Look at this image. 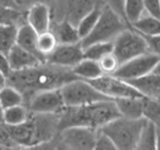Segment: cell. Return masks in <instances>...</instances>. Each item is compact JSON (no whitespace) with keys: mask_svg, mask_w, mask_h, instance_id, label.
<instances>
[{"mask_svg":"<svg viewBox=\"0 0 160 150\" xmlns=\"http://www.w3.org/2000/svg\"><path fill=\"white\" fill-rule=\"evenodd\" d=\"M78 79L72 69L44 62L24 70H12L7 76V84L22 92L25 105L36 93L46 90L61 88L62 86Z\"/></svg>","mask_w":160,"mask_h":150,"instance_id":"6da1fadb","label":"cell"},{"mask_svg":"<svg viewBox=\"0 0 160 150\" xmlns=\"http://www.w3.org/2000/svg\"><path fill=\"white\" fill-rule=\"evenodd\" d=\"M60 130L68 126H90L99 130L102 126L120 117V111L115 100H99L81 106H67L59 113Z\"/></svg>","mask_w":160,"mask_h":150,"instance_id":"7a4b0ae2","label":"cell"},{"mask_svg":"<svg viewBox=\"0 0 160 150\" xmlns=\"http://www.w3.org/2000/svg\"><path fill=\"white\" fill-rule=\"evenodd\" d=\"M145 122L146 118L132 119L120 116L102 126L99 130L112 139L117 150H134L136 149V144Z\"/></svg>","mask_w":160,"mask_h":150,"instance_id":"3957f363","label":"cell"},{"mask_svg":"<svg viewBox=\"0 0 160 150\" xmlns=\"http://www.w3.org/2000/svg\"><path fill=\"white\" fill-rule=\"evenodd\" d=\"M127 27H130L127 22L111 7L104 4L97 24L85 38L81 39V46L85 48L98 42H112Z\"/></svg>","mask_w":160,"mask_h":150,"instance_id":"277c9868","label":"cell"},{"mask_svg":"<svg viewBox=\"0 0 160 150\" xmlns=\"http://www.w3.org/2000/svg\"><path fill=\"white\" fill-rule=\"evenodd\" d=\"M112 43V52L120 61V65L142 54L149 52V48L145 37L133 27H127L126 30H123L113 39Z\"/></svg>","mask_w":160,"mask_h":150,"instance_id":"5b68a950","label":"cell"},{"mask_svg":"<svg viewBox=\"0 0 160 150\" xmlns=\"http://www.w3.org/2000/svg\"><path fill=\"white\" fill-rule=\"evenodd\" d=\"M60 91L66 106H81L109 99L99 91H97L90 81L82 79H74L67 82L61 87Z\"/></svg>","mask_w":160,"mask_h":150,"instance_id":"8992f818","label":"cell"},{"mask_svg":"<svg viewBox=\"0 0 160 150\" xmlns=\"http://www.w3.org/2000/svg\"><path fill=\"white\" fill-rule=\"evenodd\" d=\"M90 82L97 91L111 100L128 97H145L129 81L117 78L113 74H103L99 78L91 80Z\"/></svg>","mask_w":160,"mask_h":150,"instance_id":"52a82bcc","label":"cell"},{"mask_svg":"<svg viewBox=\"0 0 160 150\" xmlns=\"http://www.w3.org/2000/svg\"><path fill=\"white\" fill-rule=\"evenodd\" d=\"M98 129L90 126H68L60 130L59 135L66 149L72 150H94Z\"/></svg>","mask_w":160,"mask_h":150,"instance_id":"ba28073f","label":"cell"},{"mask_svg":"<svg viewBox=\"0 0 160 150\" xmlns=\"http://www.w3.org/2000/svg\"><path fill=\"white\" fill-rule=\"evenodd\" d=\"M159 59L160 57L158 55L151 51L142 54L140 56H136L122 63L113 75L126 81H133L136 79L143 78L153 72L154 67Z\"/></svg>","mask_w":160,"mask_h":150,"instance_id":"9c48e42d","label":"cell"},{"mask_svg":"<svg viewBox=\"0 0 160 150\" xmlns=\"http://www.w3.org/2000/svg\"><path fill=\"white\" fill-rule=\"evenodd\" d=\"M27 106L31 113H61L67 107L60 88L36 93Z\"/></svg>","mask_w":160,"mask_h":150,"instance_id":"30bf717a","label":"cell"},{"mask_svg":"<svg viewBox=\"0 0 160 150\" xmlns=\"http://www.w3.org/2000/svg\"><path fill=\"white\" fill-rule=\"evenodd\" d=\"M84 59H85L84 48L80 42L73 44H59L47 57V62L59 67L72 69Z\"/></svg>","mask_w":160,"mask_h":150,"instance_id":"8fae6325","label":"cell"},{"mask_svg":"<svg viewBox=\"0 0 160 150\" xmlns=\"http://www.w3.org/2000/svg\"><path fill=\"white\" fill-rule=\"evenodd\" d=\"M52 7L48 4H35L27 10V23L38 33L49 31L52 27Z\"/></svg>","mask_w":160,"mask_h":150,"instance_id":"7c38bea8","label":"cell"},{"mask_svg":"<svg viewBox=\"0 0 160 150\" xmlns=\"http://www.w3.org/2000/svg\"><path fill=\"white\" fill-rule=\"evenodd\" d=\"M11 137L13 139L18 148H31L36 145L35 138V128L31 118L29 117L27 122L18 125H6Z\"/></svg>","mask_w":160,"mask_h":150,"instance_id":"4fadbf2b","label":"cell"},{"mask_svg":"<svg viewBox=\"0 0 160 150\" xmlns=\"http://www.w3.org/2000/svg\"><path fill=\"white\" fill-rule=\"evenodd\" d=\"M7 56L10 60V65H11L12 70H24V69L32 68V67L38 65L41 63H44L37 56H35L33 54L20 48L17 44L10 50Z\"/></svg>","mask_w":160,"mask_h":150,"instance_id":"5bb4252c","label":"cell"},{"mask_svg":"<svg viewBox=\"0 0 160 150\" xmlns=\"http://www.w3.org/2000/svg\"><path fill=\"white\" fill-rule=\"evenodd\" d=\"M50 30L56 36L59 44H73V43L81 42V37H80L77 25H74L72 22H69L66 18L55 22L54 24L52 23Z\"/></svg>","mask_w":160,"mask_h":150,"instance_id":"9a60e30c","label":"cell"},{"mask_svg":"<svg viewBox=\"0 0 160 150\" xmlns=\"http://www.w3.org/2000/svg\"><path fill=\"white\" fill-rule=\"evenodd\" d=\"M37 38H38V32L28 23H24V24L18 26L16 44L33 54L35 56H37L40 60H42L43 62H46V60L42 57V55L37 49Z\"/></svg>","mask_w":160,"mask_h":150,"instance_id":"2e32d148","label":"cell"},{"mask_svg":"<svg viewBox=\"0 0 160 150\" xmlns=\"http://www.w3.org/2000/svg\"><path fill=\"white\" fill-rule=\"evenodd\" d=\"M96 0H65V17L74 25H78L80 19L97 6Z\"/></svg>","mask_w":160,"mask_h":150,"instance_id":"e0dca14e","label":"cell"},{"mask_svg":"<svg viewBox=\"0 0 160 150\" xmlns=\"http://www.w3.org/2000/svg\"><path fill=\"white\" fill-rule=\"evenodd\" d=\"M143 98L145 97H128L115 99L120 114L126 118L140 119L143 118Z\"/></svg>","mask_w":160,"mask_h":150,"instance_id":"ac0fdd59","label":"cell"},{"mask_svg":"<svg viewBox=\"0 0 160 150\" xmlns=\"http://www.w3.org/2000/svg\"><path fill=\"white\" fill-rule=\"evenodd\" d=\"M134 85L145 97L160 99V74L151 73L146 76L129 81Z\"/></svg>","mask_w":160,"mask_h":150,"instance_id":"d6986e66","label":"cell"},{"mask_svg":"<svg viewBox=\"0 0 160 150\" xmlns=\"http://www.w3.org/2000/svg\"><path fill=\"white\" fill-rule=\"evenodd\" d=\"M159 133V128L153 122L147 120L142 126V130L139 136L136 144L138 150H157V138Z\"/></svg>","mask_w":160,"mask_h":150,"instance_id":"ffe728a7","label":"cell"},{"mask_svg":"<svg viewBox=\"0 0 160 150\" xmlns=\"http://www.w3.org/2000/svg\"><path fill=\"white\" fill-rule=\"evenodd\" d=\"M72 72L78 79H82V80H87V81L99 78L100 75L104 74L100 68L99 62L90 59L81 60L78 65L72 68Z\"/></svg>","mask_w":160,"mask_h":150,"instance_id":"44dd1931","label":"cell"},{"mask_svg":"<svg viewBox=\"0 0 160 150\" xmlns=\"http://www.w3.org/2000/svg\"><path fill=\"white\" fill-rule=\"evenodd\" d=\"M132 27L143 36L160 35V18L145 13L140 19L134 23Z\"/></svg>","mask_w":160,"mask_h":150,"instance_id":"7402d4cb","label":"cell"},{"mask_svg":"<svg viewBox=\"0 0 160 150\" xmlns=\"http://www.w3.org/2000/svg\"><path fill=\"white\" fill-rule=\"evenodd\" d=\"M18 25L0 24V52L8 55L10 50L16 46Z\"/></svg>","mask_w":160,"mask_h":150,"instance_id":"603a6c76","label":"cell"},{"mask_svg":"<svg viewBox=\"0 0 160 150\" xmlns=\"http://www.w3.org/2000/svg\"><path fill=\"white\" fill-rule=\"evenodd\" d=\"M31 112L25 104L12 106L4 110V123L6 125H18L27 122Z\"/></svg>","mask_w":160,"mask_h":150,"instance_id":"cb8c5ba5","label":"cell"},{"mask_svg":"<svg viewBox=\"0 0 160 150\" xmlns=\"http://www.w3.org/2000/svg\"><path fill=\"white\" fill-rule=\"evenodd\" d=\"M22 104H25L24 97L22 92L18 91L16 87L7 84L5 87L0 90V105L4 110Z\"/></svg>","mask_w":160,"mask_h":150,"instance_id":"d4e9b609","label":"cell"},{"mask_svg":"<svg viewBox=\"0 0 160 150\" xmlns=\"http://www.w3.org/2000/svg\"><path fill=\"white\" fill-rule=\"evenodd\" d=\"M102 8H103V5H97V6L92 8L90 12L85 14L80 22L78 23V31H79V35L81 39L85 38L88 33L93 30V27L96 26L97 22L99 19V16L102 13Z\"/></svg>","mask_w":160,"mask_h":150,"instance_id":"484cf974","label":"cell"},{"mask_svg":"<svg viewBox=\"0 0 160 150\" xmlns=\"http://www.w3.org/2000/svg\"><path fill=\"white\" fill-rule=\"evenodd\" d=\"M59 46V41L56 38V36L54 35L52 30L46 31V32L38 33V38H37V49L42 57L46 60L47 57L55 50V48Z\"/></svg>","mask_w":160,"mask_h":150,"instance_id":"4316f807","label":"cell"},{"mask_svg":"<svg viewBox=\"0 0 160 150\" xmlns=\"http://www.w3.org/2000/svg\"><path fill=\"white\" fill-rule=\"evenodd\" d=\"M27 23V11L17 8H10L0 5V24H14L22 25Z\"/></svg>","mask_w":160,"mask_h":150,"instance_id":"83f0119b","label":"cell"},{"mask_svg":"<svg viewBox=\"0 0 160 150\" xmlns=\"http://www.w3.org/2000/svg\"><path fill=\"white\" fill-rule=\"evenodd\" d=\"M146 13L143 0H124V14L128 25L132 27L136 20H139Z\"/></svg>","mask_w":160,"mask_h":150,"instance_id":"f1b7e54d","label":"cell"},{"mask_svg":"<svg viewBox=\"0 0 160 150\" xmlns=\"http://www.w3.org/2000/svg\"><path fill=\"white\" fill-rule=\"evenodd\" d=\"M113 43L112 42H98L93 43L84 48L85 59L99 61L103 56H105L109 52H112Z\"/></svg>","mask_w":160,"mask_h":150,"instance_id":"f546056e","label":"cell"},{"mask_svg":"<svg viewBox=\"0 0 160 150\" xmlns=\"http://www.w3.org/2000/svg\"><path fill=\"white\" fill-rule=\"evenodd\" d=\"M143 118L153 122L160 128V99L145 97L143 98Z\"/></svg>","mask_w":160,"mask_h":150,"instance_id":"4dcf8cb0","label":"cell"},{"mask_svg":"<svg viewBox=\"0 0 160 150\" xmlns=\"http://www.w3.org/2000/svg\"><path fill=\"white\" fill-rule=\"evenodd\" d=\"M102 70L104 74H115V72L120 67V61L115 56L113 52H109L105 56H103L102 59L98 61Z\"/></svg>","mask_w":160,"mask_h":150,"instance_id":"1f68e13d","label":"cell"},{"mask_svg":"<svg viewBox=\"0 0 160 150\" xmlns=\"http://www.w3.org/2000/svg\"><path fill=\"white\" fill-rule=\"evenodd\" d=\"M94 150H117V147L107 133L99 130L94 144Z\"/></svg>","mask_w":160,"mask_h":150,"instance_id":"d6a6232c","label":"cell"},{"mask_svg":"<svg viewBox=\"0 0 160 150\" xmlns=\"http://www.w3.org/2000/svg\"><path fill=\"white\" fill-rule=\"evenodd\" d=\"M13 148H18V145L16 144L11 133L7 129L5 123L0 124V149H13Z\"/></svg>","mask_w":160,"mask_h":150,"instance_id":"836d02e7","label":"cell"},{"mask_svg":"<svg viewBox=\"0 0 160 150\" xmlns=\"http://www.w3.org/2000/svg\"><path fill=\"white\" fill-rule=\"evenodd\" d=\"M147 14L160 18V0H143Z\"/></svg>","mask_w":160,"mask_h":150,"instance_id":"e575fe53","label":"cell"},{"mask_svg":"<svg viewBox=\"0 0 160 150\" xmlns=\"http://www.w3.org/2000/svg\"><path fill=\"white\" fill-rule=\"evenodd\" d=\"M143 36V35H142ZM147 41V44L149 48V51L158 55L160 57V35H154V36H143Z\"/></svg>","mask_w":160,"mask_h":150,"instance_id":"d590c367","label":"cell"},{"mask_svg":"<svg viewBox=\"0 0 160 150\" xmlns=\"http://www.w3.org/2000/svg\"><path fill=\"white\" fill-rule=\"evenodd\" d=\"M105 5L111 7L116 13H118L123 19L126 20V14H124V0H104ZM127 22V20H126ZM128 24V23H127Z\"/></svg>","mask_w":160,"mask_h":150,"instance_id":"8d00e7d4","label":"cell"},{"mask_svg":"<svg viewBox=\"0 0 160 150\" xmlns=\"http://www.w3.org/2000/svg\"><path fill=\"white\" fill-rule=\"evenodd\" d=\"M0 70L4 73L6 76H8L12 73V68H11V65H10L8 56L2 54V52H0Z\"/></svg>","mask_w":160,"mask_h":150,"instance_id":"74e56055","label":"cell"},{"mask_svg":"<svg viewBox=\"0 0 160 150\" xmlns=\"http://www.w3.org/2000/svg\"><path fill=\"white\" fill-rule=\"evenodd\" d=\"M17 1V5L19 7L20 10H23V7H29L35 5V4H40V2H43V4H50L55 0H16Z\"/></svg>","mask_w":160,"mask_h":150,"instance_id":"f35d334b","label":"cell"},{"mask_svg":"<svg viewBox=\"0 0 160 150\" xmlns=\"http://www.w3.org/2000/svg\"><path fill=\"white\" fill-rule=\"evenodd\" d=\"M0 5L5 7H10V8H17L20 10L18 5H17V1L16 0H0Z\"/></svg>","mask_w":160,"mask_h":150,"instance_id":"ab89813d","label":"cell"},{"mask_svg":"<svg viewBox=\"0 0 160 150\" xmlns=\"http://www.w3.org/2000/svg\"><path fill=\"white\" fill-rule=\"evenodd\" d=\"M7 85V76L0 70V90Z\"/></svg>","mask_w":160,"mask_h":150,"instance_id":"60d3db41","label":"cell"},{"mask_svg":"<svg viewBox=\"0 0 160 150\" xmlns=\"http://www.w3.org/2000/svg\"><path fill=\"white\" fill-rule=\"evenodd\" d=\"M152 73H154V74H160V59H159V61L157 62V65H155Z\"/></svg>","mask_w":160,"mask_h":150,"instance_id":"b9f144b4","label":"cell"},{"mask_svg":"<svg viewBox=\"0 0 160 150\" xmlns=\"http://www.w3.org/2000/svg\"><path fill=\"white\" fill-rule=\"evenodd\" d=\"M2 123H4V109L0 105V124H2Z\"/></svg>","mask_w":160,"mask_h":150,"instance_id":"7bdbcfd3","label":"cell"},{"mask_svg":"<svg viewBox=\"0 0 160 150\" xmlns=\"http://www.w3.org/2000/svg\"><path fill=\"white\" fill-rule=\"evenodd\" d=\"M157 150H160V131L158 133V138H157Z\"/></svg>","mask_w":160,"mask_h":150,"instance_id":"ee69618b","label":"cell"},{"mask_svg":"<svg viewBox=\"0 0 160 150\" xmlns=\"http://www.w3.org/2000/svg\"><path fill=\"white\" fill-rule=\"evenodd\" d=\"M159 131H160V128H159Z\"/></svg>","mask_w":160,"mask_h":150,"instance_id":"f6af8a7d","label":"cell"}]
</instances>
